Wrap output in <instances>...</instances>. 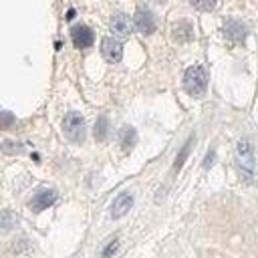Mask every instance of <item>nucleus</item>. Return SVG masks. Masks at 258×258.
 Listing matches in <instances>:
<instances>
[{"instance_id":"obj_9","label":"nucleus","mask_w":258,"mask_h":258,"mask_svg":"<svg viewBox=\"0 0 258 258\" xmlns=\"http://www.w3.org/2000/svg\"><path fill=\"white\" fill-rule=\"evenodd\" d=\"M131 206H133V196L131 194H119L117 198H115V202L111 204V216L113 218H121V216H125L129 210H131Z\"/></svg>"},{"instance_id":"obj_11","label":"nucleus","mask_w":258,"mask_h":258,"mask_svg":"<svg viewBox=\"0 0 258 258\" xmlns=\"http://www.w3.org/2000/svg\"><path fill=\"white\" fill-rule=\"evenodd\" d=\"M191 36H194V28H191V24H189L187 20H181V22L175 24V28H173V38H175L177 42H187V40H191Z\"/></svg>"},{"instance_id":"obj_15","label":"nucleus","mask_w":258,"mask_h":258,"mask_svg":"<svg viewBox=\"0 0 258 258\" xmlns=\"http://www.w3.org/2000/svg\"><path fill=\"white\" fill-rule=\"evenodd\" d=\"M117 248H119V240L113 238V240H109V244L101 250V256H103V258H111V256L117 252Z\"/></svg>"},{"instance_id":"obj_12","label":"nucleus","mask_w":258,"mask_h":258,"mask_svg":"<svg viewBox=\"0 0 258 258\" xmlns=\"http://www.w3.org/2000/svg\"><path fill=\"white\" fill-rule=\"evenodd\" d=\"M137 141V133L133 127H123L121 133H119V143H121V149L123 151H129Z\"/></svg>"},{"instance_id":"obj_17","label":"nucleus","mask_w":258,"mask_h":258,"mask_svg":"<svg viewBox=\"0 0 258 258\" xmlns=\"http://www.w3.org/2000/svg\"><path fill=\"white\" fill-rule=\"evenodd\" d=\"M189 145H191V139H189V141H187V143L183 145L181 153H179V155H177V159H175V167H173V169H179V167H181L183 159H185V157H187V153H189Z\"/></svg>"},{"instance_id":"obj_5","label":"nucleus","mask_w":258,"mask_h":258,"mask_svg":"<svg viewBox=\"0 0 258 258\" xmlns=\"http://www.w3.org/2000/svg\"><path fill=\"white\" fill-rule=\"evenodd\" d=\"M71 36H73V44H75L77 48H89V46L93 44V40H95L93 30H91L89 26H85V24L73 26Z\"/></svg>"},{"instance_id":"obj_19","label":"nucleus","mask_w":258,"mask_h":258,"mask_svg":"<svg viewBox=\"0 0 258 258\" xmlns=\"http://www.w3.org/2000/svg\"><path fill=\"white\" fill-rule=\"evenodd\" d=\"M212 159H214V153H210V155L206 157V161H204V167H210V163H212Z\"/></svg>"},{"instance_id":"obj_16","label":"nucleus","mask_w":258,"mask_h":258,"mask_svg":"<svg viewBox=\"0 0 258 258\" xmlns=\"http://www.w3.org/2000/svg\"><path fill=\"white\" fill-rule=\"evenodd\" d=\"M191 4L198 8V10H214L216 8V0H191Z\"/></svg>"},{"instance_id":"obj_2","label":"nucleus","mask_w":258,"mask_h":258,"mask_svg":"<svg viewBox=\"0 0 258 258\" xmlns=\"http://www.w3.org/2000/svg\"><path fill=\"white\" fill-rule=\"evenodd\" d=\"M206 85H208V73H206L204 67L194 64V67H189V69L185 71V75H183V89H185L191 97L204 95Z\"/></svg>"},{"instance_id":"obj_3","label":"nucleus","mask_w":258,"mask_h":258,"mask_svg":"<svg viewBox=\"0 0 258 258\" xmlns=\"http://www.w3.org/2000/svg\"><path fill=\"white\" fill-rule=\"evenodd\" d=\"M62 129H64V135L71 141L81 143L85 139V119H83V115L77 113V111L67 113L64 121H62Z\"/></svg>"},{"instance_id":"obj_18","label":"nucleus","mask_w":258,"mask_h":258,"mask_svg":"<svg viewBox=\"0 0 258 258\" xmlns=\"http://www.w3.org/2000/svg\"><path fill=\"white\" fill-rule=\"evenodd\" d=\"M12 121H14V117H12L10 113H4V115H2V119H0V125H2V127H8Z\"/></svg>"},{"instance_id":"obj_6","label":"nucleus","mask_w":258,"mask_h":258,"mask_svg":"<svg viewBox=\"0 0 258 258\" xmlns=\"http://www.w3.org/2000/svg\"><path fill=\"white\" fill-rule=\"evenodd\" d=\"M101 54H103L105 60H109V62H119L121 56H123V46H121L115 38L105 36V38L101 40Z\"/></svg>"},{"instance_id":"obj_4","label":"nucleus","mask_w":258,"mask_h":258,"mask_svg":"<svg viewBox=\"0 0 258 258\" xmlns=\"http://www.w3.org/2000/svg\"><path fill=\"white\" fill-rule=\"evenodd\" d=\"M109 26H111V32H113L115 36H119V38H127V36L131 34V30H133L131 18H129L127 14H123V12H117V14L111 18Z\"/></svg>"},{"instance_id":"obj_7","label":"nucleus","mask_w":258,"mask_h":258,"mask_svg":"<svg viewBox=\"0 0 258 258\" xmlns=\"http://www.w3.org/2000/svg\"><path fill=\"white\" fill-rule=\"evenodd\" d=\"M54 202H56V191H54V189H42V191H38V194L32 198L30 208H32V212H42V210H46L48 206H52Z\"/></svg>"},{"instance_id":"obj_13","label":"nucleus","mask_w":258,"mask_h":258,"mask_svg":"<svg viewBox=\"0 0 258 258\" xmlns=\"http://www.w3.org/2000/svg\"><path fill=\"white\" fill-rule=\"evenodd\" d=\"M109 133V119L107 117H99L95 123V139L97 141H105Z\"/></svg>"},{"instance_id":"obj_10","label":"nucleus","mask_w":258,"mask_h":258,"mask_svg":"<svg viewBox=\"0 0 258 258\" xmlns=\"http://www.w3.org/2000/svg\"><path fill=\"white\" fill-rule=\"evenodd\" d=\"M224 34L230 38V40H236V42H242L248 34V28L240 22V20H228L224 24Z\"/></svg>"},{"instance_id":"obj_1","label":"nucleus","mask_w":258,"mask_h":258,"mask_svg":"<svg viewBox=\"0 0 258 258\" xmlns=\"http://www.w3.org/2000/svg\"><path fill=\"white\" fill-rule=\"evenodd\" d=\"M236 163L238 169L242 173V177L246 181H252L256 175V157H254V149L250 145L248 139H240L236 145Z\"/></svg>"},{"instance_id":"obj_8","label":"nucleus","mask_w":258,"mask_h":258,"mask_svg":"<svg viewBox=\"0 0 258 258\" xmlns=\"http://www.w3.org/2000/svg\"><path fill=\"white\" fill-rule=\"evenodd\" d=\"M133 22H135V26H137V30L141 34H151L155 30V18H153V14L149 10H137Z\"/></svg>"},{"instance_id":"obj_14","label":"nucleus","mask_w":258,"mask_h":258,"mask_svg":"<svg viewBox=\"0 0 258 258\" xmlns=\"http://www.w3.org/2000/svg\"><path fill=\"white\" fill-rule=\"evenodd\" d=\"M14 222H16V216L12 212H0V230L2 228H6V230L12 228Z\"/></svg>"}]
</instances>
